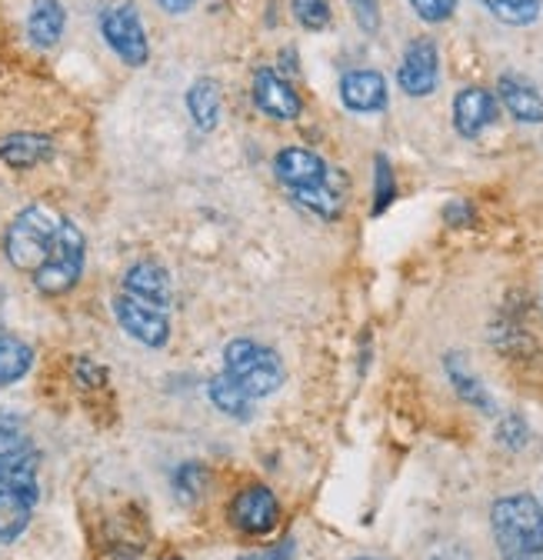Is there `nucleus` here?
I'll return each mask as SVG.
<instances>
[{"label":"nucleus","instance_id":"f257e3e1","mask_svg":"<svg viewBox=\"0 0 543 560\" xmlns=\"http://www.w3.org/2000/svg\"><path fill=\"white\" fill-rule=\"evenodd\" d=\"M40 451L24 417L0 410V544H14L40 501Z\"/></svg>","mask_w":543,"mask_h":560},{"label":"nucleus","instance_id":"f03ea898","mask_svg":"<svg viewBox=\"0 0 543 560\" xmlns=\"http://www.w3.org/2000/svg\"><path fill=\"white\" fill-rule=\"evenodd\" d=\"M500 560H543V504L533 494H507L491 508Z\"/></svg>","mask_w":543,"mask_h":560},{"label":"nucleus","instance_id":"7ed1b4c3","mask_svg":"<svg viewBox=\"0 0 543 560\" xmlns=\"http://www.w3.org/2000/svg\"><path fill=\"white\" fill-rule=\"evenodd\" d=\"M224 374L250 400H263L270 394H278L287 377L278 350H270L267 343H257L250 337H237L224 347Z\"/></svg>","mask_w":543,"mask_h":560},{"label":"nucleus","instance_id":"20e7f679","mask_svg":"<svg viewBox=\"0 0 543 560\" xmlns=\"http://www.w3.org/2000/svg\"><path fill=\"white\" fill-rule=\"evenodd\" d=\"M60 221L63 218L50 203H44V200L27 203L21 214L11 221L8 234H4V254H8L11 267L34 273L44 264V257H47V250H50V244L57 237Z\"/></svg>","mask_w":543,"mask_h":560},{"label":"nucleus","instance_id":"39448f33","mask_svg":"<svg viewBox=\"0 0 543 560\" xmlns=\"http://www.w3.org/2000/svg\"><path fill=\"white\" fill-rule=\"evenodd\" d=\"M84 260H87V237L74 221L63 218L44 264L34 270V288L47 298H60L67 291H74L84 273Z\"/></svg>","mask_w":543,"mask_h":560},{"label":"nucleus","instance_id":"423d86ee","mask_svg":"<svg viewBox=\"0 0 543 560\" xmlns=\"http://www.w3.org/2000/svg\"><path fill=\"white\" fill-rule=\"evenodd\" d=\"M101 34L107 47L127 63V67H144L151 57V40L144 31V21L133 4H114L101 14Z\"/></svg>","mask_w":543,"mask_h":560},{"label":"nucleus","instance_id":"0eeeda50","mask_svg":"<svg viewBox=\"0 0 543 560\" xmlns=\"http://www.w3.org/2000/svg\"><path fill=\"white\" fill-rule=\"evenodd\" d=\"M114 317L123 327V334H130L144 347H164L170 340V311L138 301L123 291L114 298Z\"/></svg>","mask_w":543,"mask_h":560},{"label":"nucleus","instance_id":"6e6552de","mask_svg":"<svg viewBox=\"0 0 543 560\" xmlns=\"http://www.w3.org/2000/svg\"><path fill=\"white\" fill-rule=\"evenodd\" d=\"M440 81V54L430 37L411 40V47L403 50V60L397 67V84L406 97H427L437 91Z\"/></svg>","mask_w":543,"mask_h":560},{"label":"nucleus","instance_id":"1a4fd4ad","mask_svg":"<svg viewBox=\"0 0 543 560\" xmlns=\"http://www.w3.org/2000/svg\"><path fill=\"white\" fill-rule=\"evenodd\" d=\"M231 521L237 524V530H244L250 537H263L281 524V501L270 487L250 483L234 498Z\"/></svg>","mask_w":543,"mask_h":560},{"label":"nucleus","instance_id":"9d476101","mask_svg":"<svg viewBox=\"0 0 543 560\" xmlns=\"http://www.w3.org/2000/svg\"><path fill=\"white\" fill-rule=\"evenodd\" d=\"M253 104L257 110H263L267 117L274 120H297L304 104H300V94L291 88V81H284L274 67H257L253 74Z\"/></svg>","mask_w":543,"mask_h":560},{"label":"nucleus","instance_id":"9b49d317","mask_svg":"<svg viewBox=\"0 0 543 560\" xmlns=\"http://www.w3.org/2000/svg\"><path fill=\"white\" fill-rule=\"evenodd\" d=\"M120 291L130 294V298H138V301H147L154 307H164V311H170V304H174L170 273L157 260H138V264H130L123 270V277H120Z\"/></svg>","mask_w":543,"mask_h":560},{"label":"nucleus","instance_id":"f8f14e48","mask_svg":"<svg viewBox=\"0 0 543 560\" xmlns=\"http://www.w3.org/2000/svg\"><path fill=\"white\" fill-rule=\"evenodd\" d=\"M497 120V97L487 88H463L453 97V127L460 137H481Z\"/></svg>","mask_w":543,"mask_h":560},{"label":"nucleus","instance_id":"ddd939ff","mask_svg":"<svg viewBox=\"0 0 543 560\" xmlns=\"http://www.w3.org/2000/svg\"><path fill=\"white\" fill-rule=\"evenodd\" d=\"M274 174L281 177V184H287L291 190H304V187H317L330 177V167L320 154L307 151V148H284L274 158Z\"/></svg>","mask_w":543,"mask_h":560},{"label":"nucleus","instance_id":"4468645a","mask_svg":"<svg viewBox=\"0 0 543 560\" xmlns=\"http://www.w3.org/2000/svg\"><path fill=\"white\" fill-rule=\"evenodd\" d=\"M497 97L507 114L520 124H543V91L523 74H504L497 81Z\"/></svg>","mask_w":543,"mask_h":560},{"label":"nucleus","instance_id":"2eb2a0df","mask_svg":"<svg viewBox=\"0 0 543 560\" xmlns=\"http://www.w3.org/2000/svg\"><path fill=\"white\" fill-rule=\"evenodd\" d=\"M341 101L347 110L377 114L387 107V81L377 70H351L341 78Z\"/></svg>","mask_w":543,"mask_h":560},{"label":"nucleus","instance_id":"dca6fc26","mask_svg":"<svg viewBox=\"0 0 543 560\" xmlns=\"http://www.w3.org/2000/svg\"><path fill=\"white\" fill-rule=\"evenodd\" d=\"M54 158V140L47 133H31V130H17L0 137V161L14 171H31L40 167Z\"/></svg>","mask_w":543,"mask_h":560},{"label":"nucleus","instance_id":"f3484780","mask_svg":"<svg viewBox=\"0 0 543 560\" xmlns=\"http://www.w3.org/2000/svg\"><path fill=\"white\" fill-rule=\"evenodd\" d=\"M63 27H67V11L60 0H34L31 18H27V37L37 47L44 50L54 47L63 37Z\"/></svg>","mask_w":543,"mask_h":560},{"label":"nucleus","instance_id":"a211bd4d","mask_svg":"<svg viewBox=\"0 0 543 560\" xmlns=\"http://www.w3.org/2000/svg\"><path fill=\"white\" fill-rule=\"evenodd\" d=\"M221 104H224V94H221V84L214 78H200L190 84L187 91V110L193 117V124L200 130H214L217 120H221Z\"/></svg>","mask_w":543,"mask_h":560},{"label":"nucleus","instance_id":"6ab92c4d","mask_svg":"<svg viewBox=\"0 0 543 560\" xmlns=\"http://www.w3.org/2000/svg\"><path fill=\"white\" fill-rule=\"evenodd\" d=\"M34 368V347L14 334H0V387L24 381Z\"/></svg>","mask_w":543,"mask_h":560},{"label":"nucleus","instance_id":"aec40b11","mask_svg":"<svg viewBox=\"0 0 543 560\" xmlns=\"http://www.w3.org/2000/svg\"><path fill=\"white\" fill-rule=\"evenodd\" d=\"M444 371H447L450 384L457 387V394H460L470 407H477V410H484V413H494V400H491L487 387H484L477 377H473V371L467 368V361H463L460 354H447Z\"/></svg>","mask_w":543,"mask_h":560},{"label":"nucleus","instance_id":"412c9836","mask_svg":"<svg viewBox=\"0 0 543 560\" xmlns=\"http://www.w3.org/2000/svg\"><path fill=\"white\" fill-rule=\"evenodd\" d=\"M208 394H211V404L221 410V413H227V417H234V420H250V410H253V400L221 371V374H214L211 377V384H208Z\"/></svg>","mask_w":543,"mask_h":560},{"label":"nucleus","instance_id":"4be33fe9","mask_svg":"<svg viewBox=\"0 0 543 560\" xmlns=\"http://www.w3.org/2000/svg\"><path fill=\"white\" fill-rule=\"evenodd\" d=\"M294 200L307 210H314L317 218L323 221H333V218H341V210H344V194L337 190L330 184V177L317 187H304V190H294Z\"/></svg>","mask_w":543,"mask_h":560},{"label":"nucleus","instance_id":"5701e85b","mask_svg":"<svg viewBox=\"0 0 543 560\" xmlns=\"http://www.w3.org/2000/svg\"><path fill=\"white\" fill-rule=\"evenodd\" d=\"M481 4L510 27H527L540 18V0H481Z\"/></svg>","mask_w":543,"mask_h":560},{"label":"nucleus","instance_id":"b1692460","mask_svg":"<svg viewBox=\"0 0 543 560\" xmlns=\"http://www.w3.org/2000/svg\"><path fill=\"white\" fill-rule=\"evenodd\" d=\"M203 487H208V467L203 464H180L177 474H174V490H177V498L184 504H193L200 494H203Z\"/></svg>","mask_w":543,"mask_h":560},{"label":"nucleus","instance_id":"393cba45","mask_svg":"<svg viewBox=\"0 0 543 560\" xmlns=\"http://www.w3.org/2000/svg\"><path fill=\"white\" fill-rule=\"evenodd\" d=\"M393 197H397L393 167H390L387 154H377V161H374V214H383V210L393 203Z\"/></svg>","mask_w":543,"mask_h":560},{"label":"nucleus","instance_id":"a878e982","mask_svg":"<svg viewBox=\"0 0 543 560\" xmlns=\"http://www.w3.org/2000/svg\"><path fill=\"white\" fill-rule=\"evenodd\" d=\"M291 11L304 31H323L330 24V0H291Z\"/></svg>","mask_w":543,"mask_h":560},{"label":"nucleus","instance_id":"bb28decb","mask_svg":"<svg viewBox=\"0 0 543 560\" xmlns=\"http://www.w3.org/2000/svg\"><path fill=\"white\" fill-rule=\"evenodd\" d=\"M411 8L421 21L427 24H444L453 11H457V0H411Z\"/></svg>","mask_w":543,"mask_h":560},{"label":"nucleus","instance_id":"cd10ccee","mask_svg":"<svg viewBox=\"0 0 543 560\" xmlns=\"http://www.w3.org/2000/svg\"><path fill=\"white\" fill-rule=\"evenodd\" d=\"M497 438H500V444H504V447L520 451V447L527 444V424H523V417L507 413V417L500 420V428H497Z\"/></svg>","mask_w":543,"mask_h":560},{"label":"nucleus","instance_id":"c85d7f7f","mask_svg":"<svg viewBox=\"0 0 543 560\" xmlns=\"http://www.w3.org/2000/svg\"><path fill=\"white\" fill-rule=\"evenodd\" d=\"M351 11H354V21L361 24V31L374 34L380 27V8H377V0H351Z\"/></svg>","mask_w":543,"mask_h":560},{"label":"nucleus","instance_id":"c756f323","mask_svg":"<svg viewBox=\"0 0 543 560\" xmlns=\"http://www.w3.org/2000/svg\"><path fill=\"white\" fill-rule=\"evenodd\" d=\"M444 221H447V224H453V228H467V224L473 221V207H470V203H463V200H453V203L444 210Z\"/></svg>","mask_w":543,"mask_h":560},{"label":"nucleus","instance_id":"7c9ffc66","mask_svg":"<svg viewBox=\"0 0 543 560\" xmlns=\"http://www.w3.org/2000/svg\"><path fill=\"white\" fill-rule=\"evenodd\" d=\"M291 557H294V537L274 544L270 550H263V560H291Z\"/></svg>","mask_w":543,"mask_h":560},{"label":"nucleus","instance_id":"2f4dec72","mask_svg":"<svg viewBox=\"0 0 543 560\" xmlns=\"http://www.w3.org/2000/svg\"><path fill=\"white\" fill-rule=\"evenodd\" d=\"M193 4H197V0H157V8L167 11V14H187Z\"/></svg>","mask_w":543,"mask_h":560},{"label":"nucleus","instance_id":"473e14b6","mask_svg":"<svg viewBox=\"0 0 543 560\" xmlns=\"http://www.w3.org/2000/svg\"><path fill=\"white\" fill-rule=\"evenodd\" d=\"M237 560H263V553H244V557H237Z\"/></svg>","mask_w":543,"mask_h":560},{"label":"nucleus","instance_id":"72a5a7b5","mask_svg":"<svg viewBox=\"0 0 543 560\" xmlns=\"http://www.w3.org/2000/svg\"><path fill=\"white\" fill-rule=\"evenodd\" d=\"M354 560H383V557H354Z\"/></svg>","mask_w":543,"mask_h":560},{"label":"nucleus","instance_id":"f704fd0d","mask_svg":"<svg viewBox=\"0 0 543 560\" xmlns=\"http://www.w3.org/2000/svg\"><path fill=\"white\" fill-rule=\"evenodd\" d=\"M167 560H180V557H167Z\"/></svg>","mask_w":543,"mask_h":560}]
</instances>
